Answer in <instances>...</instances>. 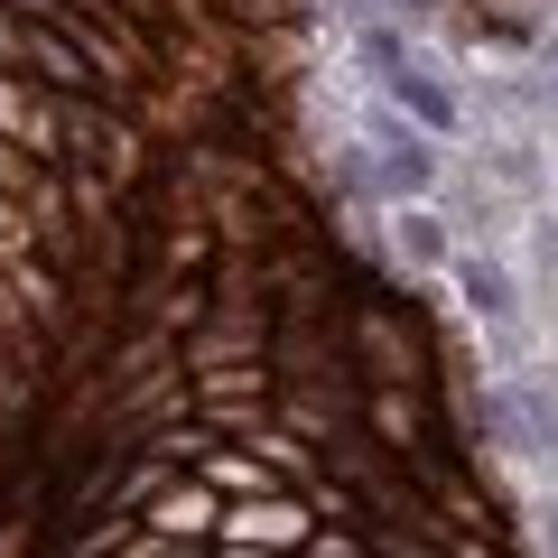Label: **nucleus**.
Listing matches in <instances>:
<instances>
[{
	"label": "nucleus",
	"mask_w": 558,
	"mask_h": 558,
	"mask_svg": "<svg viewBox=\"0 0 558 558\" xmlns=\"http://www.w3.org/2000/svg\"><path fill=\"white\" fill-rule=\"evenodd\" d=\"M363 140H373L381 196H400V205H428V196H438L447 159H438V140H428V131H410L400 112H363Z\"/></svg>",
	"instance_id": "nucleus-1"
},
{
	"label": "nucleus",
	"mask_w": 558,
	"mask_h": 558,
	"mask_svg": "<svg viewBox=\"0 0 558 558\" xmlns=\"http://www.w3.org/2000/svg\"><path fill=\"white\" fill-rule=\"evenodd\" d=\"M447 279H457L465 317H475L484 336H494L502 354L521 363V279L502 270V252H457V260H447Z\"/></svg>",
	"instance_id": "nucleus-2"
},
{
	"label": "nucleus",
	"mask_w": 558,
	"mask_h": 558,
	"mask_svg": "<svg viewBox=\"0 0 558 558\" xmlns=\"http://www.w3.org/2000/svg\"><path fill=\"white\" fill-rule=\"evenodd\" d=\"M502 418H512V457L521 465H558V381L539 363H512L502 373Z\"/></svg>",
	"instance_id": "nucleus-3"
},
{
	"label": "nucleus",
	"mask_w": 558,
	"mask_h": 558,
	"mask_svg": "<svg viewBox=\"0 0 558 558\" xmlns=\"http://www.w3.org/2000/svg\"><path fill=\"white\" fill-rule=\"evenodd\" d=\"M215 531L233 539V549H252V558H279V549H299V539H307V502H289V494H252V502H233Z\"/></svg>",
	"instance_id": "nucleus-4"
},
{
	"label": "nucleus",
	"mask_w": 558,
	"mask_h": 558,
	"mask_svg": "<svg viewBox=\"0 0 558 558\" xmlns=\"http://www.w3.org/2000/svg\"><path fill=\"white\" fill-rule=\"evenodd\" d=\"M381 94H391V112L410 121V131H428V140H457V131H465V102L447 94V84L428 75V65H418V57L400 65V75H381Z\"/></svg>",
	"instance_id": "nucleus-5"
},
{
	"label": "nucleus",
	"mask_w": 558,
	"mask_h": 558,
	"mask_svg": "<svg viewBox=\"0 0 558 558\" xmlns=\"http://www.w3.org/2000/svg\"><path fill=\"white\" fill-rule=\"evenodd\" d=\"M223 521V502L205 494V484H168L159 502H149V539H196V531H215Z\"/></svg>",
	"instance_id": "nucleus-6"
},
{
	"label": "nucleus",
	"mask_w": 558,
	"mask_h": 558,
	"mask_svg": "<svg viewBox=\"0 0 558 558\" xmlns=\"http://www.w3.org/2000/svg\"><path fill=\"white\" fill-rule=\"evenodd\" d=\"M391 242H400V260H410V270H447V260H457V242H447V215H438V205H400Z\"/></svg>",
	"instance_id": "nucleus-7"
},
{
	"label": "nucleus",
	"mask_w": 558,
	"mask_h": 558,
	"mask_svg": "<svg viewBox=\"0 0 558 558\" xmlns=\"http://www.w3.org/2000/svg\"><path fill=\"white\" fill-rule=\"evenodd\" d=\"M20 47H28V65H38L47 84H65V94H94V65H84V57H75L65 38H47V28H28Z\"/></svg>",
	"instance_id": "nucleus-8"
},
{
	"label": "nucleus",
	"mask_w": 558,
	"mask_h": 558,
	"mask_svg": "<svg viewBox=\"0 0 558 558\" xmlns=\"http://www.w3.org/2000/svg\"><path fill=\"white\" fill-rule=\"evenodd\" d=\"M205 484H223V494H270V457H233V447H215L205 438Z\"/></svg>",
	"instance_id": "nucleus-9"
},
{
	"label": "nucleus",
	"mask_w": 558,
	"mask_h": 558,
	"mask_svg": "<svg viewBox=\"0 0 558 558\" xmlns=\"http://www.w3.org/2000/svg\"><path fill=\"white\" fill-rule=\"evenodd\" d=\"M539 558H558V502H539Z\"/></svg>",
	"instance_id": "nucleus-10"
},
{
	"label": "nucleus",
	"mask_w": 558,
	"mask_h": 558,
	"mask_svg": "<svg viewBox=\"0 0 558 558\" xmlns=\"http://www.w3.org/2000/svg\"><path fill=\"white\" fill-rule=\"evenodd\" d=\"M549 102H558V65H549Z\"/></svg>",
	"instance_id": "nucleus-11"
},
{
	"label": "nucleus",
	"mask_w": 558,
	"mask_h": 558,
	"mask_svg": "<svg viewBox=\"0 0 558 558\" xmlns=\"http://www.w3.org/2000/svg\"><path fill=\"white\" fill-rule=\"evenodd\" d=\"M0 178H10V149H0Z\"/></svg>",
	"instance_id": "nucleus-12"
},
{
	"label": "nucleus",
	"mask_w": 558,
	"mask_h": 558,
	"mask_svg": "<svg viewBox=\"0 0 558 558\" xmlns=\"http://www.w3.org/2000/svg\"><path fill=\"white\" fill-rule=\"evenodd\" d=\"M0 47H10V20H0Z\"/></svg>",
	"instance_id": "nucleus-13"
},
{
	"label": "nucleus",
	"mask_w": 558,
	"mask_h": 558,
	"mask_svg": "<svg viewBox=\"0 0 558 558\" xmlns=\"http://www.w3.org/2000/svg\"><path fill=\"white\" fill-rule=\"evenodd\" d=\"M168 558H196V549H168Z\"/></svg>",
	"instance_id": "nucleus-14"
}]
</instances>
